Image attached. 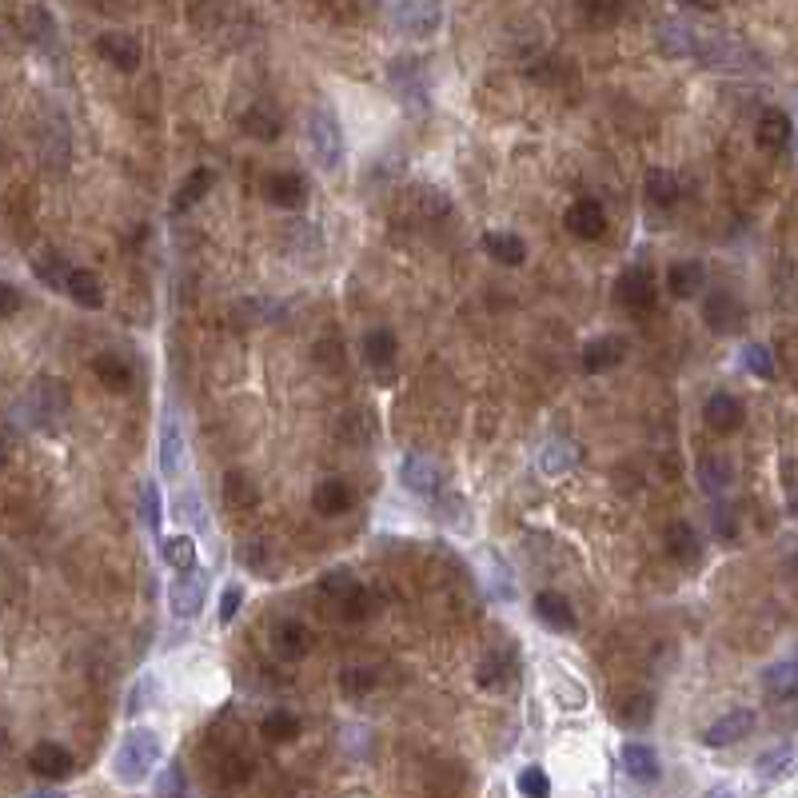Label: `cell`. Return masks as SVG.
I'll return each instance as SVG.
<instances>
[{"label": "cell", "instance_id": "cell-62", "mask_svg": "<svg viewBox=\"0 0 798 798\" xmlns=\"http://www.w3.org/2000/svg\"><path fill=\"white\" fill-rule=\"evenodd\" d=\"M4 463H8V443L0 439V471H4Z\"/></svg>", "mask_w": 798, "mask_h": 798}, {"label": "cell", "instance_id": "cell-55", "mask_svg": "<svg viewBox=\"0 0 798 798\" xmlns=\"http://www.w3.org/2000/svg\"><path fill=\"white\" fill-rule=\"evenodd\" d=\"M152 791H156V795H184V791H188L184 767H180V763H168V767L160 771V779L152 783Z\"/></svg>", "mask_w": 798, "mask_h": 798}, {"label": "cell", "instance_id": "cell-33", "mask_svg": "<svg viewBox=\"0 0 798 798\" xmlns=\"http://www.w3.org/2000/svg\"><path fill=\"white\" fill-rule=\"evenodd\" d=\"M92 376L100 380V388H108V392H128L132 388V364L124 360V356H116V352H100L96 360H92Z\"/></svg>", "mask_w": 798, "mask_h": 798}, {"label": "cell", "instance_id": "cell-11", "mask_svg": "<svg viewBox=\"0 0 798 798\" xmlns=\"http://www.w3.org/2000/svg\"><path fill=\"white\" fill-rule=\"evenodd\" d=\"M312 647H316V635H312V627H308L304 619H280V623L272 627V655H276V659L300 663V659L312 655Z\"/></svg>", "mask_w": 798, "mask_h": 798}, {"label": "cell", "instance_id": "cell-57", "mask_svg": "<svg viewBox=\"0 0 798 798\" xmlns=\"http://www.w3.org/2000/svg\"><path fill=\"white\" fill-rule=\"evenodd\" d=\"M340 352H344L340 340H320V344H316V364H320V368L328 364V372H340V368H344Z\"/></svg>", "mask_w": 798, "mask_h": 798}, {"label": "cell", "instance_id": "cell-59", "mask_svg": "<svg viewBox=\"0 0 798 798\" xmlns=\"http://www.w3.org/2000/svg\"><path fill=\"white\" fill-rule=\"evenodd\" d=\"M244 563H248L252 571L268 567V551H264V543H248V551H244Z\"/></svg>", "mask_w": 798, "mask_h": 798}, {"label": "cell", "instance_id": "cell-18", "mask_svg": "<svg viewBox=\"0 0 798 798\" xmlns=\"http://www.w3.org/2000/svg\"><path fill=\"white\" fill-rule=\"evenodd\" d=\"M60 292L72 304H80L84 312H100L104 308V280L92 268H68L64 280H60Z\"/></svg>", "mask_w": 798, "mask_h": 798}, {"label": "cell", "instance_id": "cell-12", "mask_svg": "<svg viewBox=\"0 0 798 798\" xmlns=\"http://www.w3.org/2000/svg\"><path fill=\"white\" fill-rule=\"evenodd\" d=\"M92 48H96V56L108 60L116 72H136L140 60H144V44H140L132 32H100Z\"/></svg>", "mask_w": 798, "mask_h": 798}, {"label": "cell", "instance_id": "cell-42", "mask_svg": "<svg viewBox=\"0 0 798 798\" xmlns=\"http://www.w3.org/2000/svg\"><path fill=\"white\" fill-rule=\"evenodd\" d=\"M20 32H24V40L44 44V40L56 36V20H52V12H48L44 4H28V8L20 12Z\"/></svg>", "mask_w": 798, "mask_h": 798}, {"label": "cell", "instance_id": "cell-37", "mask_svg": "<svg viewBox=\"0 0 798 798\" xmlns=\"http://www.w3.org/2000/svg\"><path fill=\"white\" fill-rule=\"evenodd\" d=\"M224 503L236 507V511H252L260 507V483L248 475V471H224Z\"/></svg>", "mask_w": 798, "mask_h": 798}, {"label": "cell", "instance_id": "cell-41", "mask_svg": "<svg viewBox=\"0 0 798 798\" xmlns=\"http://www.w3.org/2000/svg\"><path fill=\"white\" fill-rule=\"evenodd\" d=\"M695 28H687V24H679V20H663L659 24V48L667 52V56H695Z\"/></svg>", "mask_w": 798, "mask_h": 798}, {"label": "cell", "instance_id": "cell-46", "mask_svg": "<svg viewBox=\"0 0 798 798\" xmlns=\"http://www.w3.org/2000/svg\"><path fill=\"white\" fill-rule=\"evenodd\" d=\"M32 272H36V280L40 284H48V288H60V280H64V272H68V260L60 256V252H40L36 260H32Z\"/></svg>", "mask_w": 798, "mask_h": 798}, {"label": "cell", "instance_id": "cell-24", "mask_svg": "<svg viewBox=\"0 0 798 798\" xmlns=\"http://www.w3.org/2000/svg\"><path fill=\"white\" fill-rule=\"evenodd\" d=\"M791 132H795V124H791L787 108H767V112L759 116V124H755V140H759V148H763V152H771V156L787 152V144H791Z\"/></svg>", "mask_w": 798, "mask_h": 798}, {"label": "cell", "instance_id": "cell-19", "mask_svg": "<svg viewBox=\"0 0 798 798\" xmlns=\"http://www.w3.org/2000/svg\"><path fill=\"white\" fill-rule=\"evenodd\" d=\"M352 503H356V491H352V483L340 479V475H328V479H320V483L312 487V511L324 515V519L344 515Z\"/></svg>", "mask_w": 798, "mask_h": 798}, {"label": "cell", "instance_id": "cell-3", "mask_svg": "<svg viewBox=\"0 0 798 798\" xmlns=\"http://www.w3.org/2000/svg\"><path fill=\"white\" fill-rule=\"evenodd\" d=\"M388 84H392V92L399 96V104H403L411 116H419V112L431 108V88H427V76L419 72L415 60L396 56V60L388 64Z\"/></svg>", "mask_w": 798, "mask_h": 798}, {"label": "cell", "instance_id": "cell-21", "mask_svg": "<svg viewBox=\"0 0 798 798\" xmlns=\"http://www.w3.org/2000/svg\"><path fill=\"white\" fill-rule=\"evenodd\" d=\"M695 475H699V487H703L707 495H723V491L735 483V463H731L727 451H715V447H711V451L699 455Z\"/></svg>", "mask_w": 798, "mask_h": 798}, {"label": "cell", "instance_id": "cell-29", "mask_svg": "<svg viewBox=\"0 0 798 798\" xmlns=\"http://www.w3.org/2000/svg\"><path fill=\"white\" fill-rule=\"evenodd\" d=\"M479 248H483L495 264H503V268H519V264H527V240L515 236V232H483Z\"/></svg>", "mask_w": 798, "mask_h": 798}, {"label": "cell", "instance_id": "cell-30", "mask_svg": "<svg viewBox=\"0 0 798 798\" xmlns=\"http://www.w3.org/2000/svg\"><path fill=\"white\" fill-rule=\"evenodd\" d=\"M615 719H619L627 731H647V727L655 723V695H647V691H627V695H619Z\"/></svg>", "mask_w": 798, "mask_h": 798}, {"label": "cell", "instance_id": "cell-26", "mask_svg": "<svg viewBox=\"0 0 798 798\" xmlns=\"http://www.w3.org/2000/svg\"><path fill=\"white\" fill-rule=\"evenodd\" d=\"M667 555H671L679 567H699V563H703V535H699L687 519L671 523V527H667Z\"/></svg>", "mask_w": 798, "mask_h": 798}, {"label": "cell", "instance_id": "cell-47", "mask_svg": "<svg viewBox=\"0 0 798 798\" xmlns=\"http://www.w3.org/2000/svg\"><path fill=\"white\" fill-rule=\"evenodd\" d=\"M743 364H747V372L755 376V380H775V352L767 348V344H747L743 348Z\"/></svg>", "mask_w": 798, "mask_h": 798}, {"label": "cell", "instance_id": "cell-45", "mask_svg": "<svg viewBox=\"0 0 798 798\" xmlns=\"http://www.w3.org/2000/svg\"><path fill=\"white\" fill-rule=\"evenodd\" d=\"M380 687V675L372 671V667H344L340 671V691H344V699H364V695H372Z\"/></svg>", "mask_w": 798, "mask_h": 798}, {"label": "cell", "instance_id": "cell-53", "mask_svg": "<svg viewBox=\"0 0 798 798\" xmlns=\"http://www.w3.org/2000/svg\"><path fill=\"white\" fill-rule=\"evenodd\" d=\"M140 519H144V527H160V491H156V483L152 479H144L140 483Z\"/></svg>", "mask_w": 798, "mask_h": 798}, {"label": "cell", "instance_id": "cell-61", "mask_svg": "<svg viewBox=\"0 0 798 798\" xmlns=\"http://www.w3.org/2000/svg\"><path fill=\"white\" fill-rule=\"evenodd\" d=\"M687 8H695V12H719L723 8V0H683Z\"/></svg>", "mask_w": 798, "mask_h": 798}, {"label": "cell", "instance_id": "cell-36", "mask_svg": "<svg viewBox=\"0 0 798 798\" xmlns=\"http://www.w3.org/2000/svg\"><path fill=\"white\" fill-rule=\"evenodd\" d=\"M579 463V447L575 443H567V439H551V443H543V451H539V475H547V479H559V475H567L571 467Z\"/></svg>", "mask_w": 798, "mask_h": 798}, {"label": "cell", "instance_id": "cell-48", "mask_svg": "<svg viewBox=\"0 0 798 798\" xmlns=\"http://www.w3.org/2000/svg\"><path fill=\"white\" fill-rule=\"evenodd\" d=\"M711 535L719 543H735L739 539V511L731 503H715L711 507Z\"/></svg>", "mask_w": 798, "mask_h": 798}, {"label": "cell", "instance_id": "cell-1", "mask_svg": "<svg viewBox=\"0 0 798 798\" xmlns=\"http://www.w3.org/2000/svg\"><path fill=\"white\" fill-rule=\"evenodd\" d=\"M160 755H164L160 735H156L152 727H132V731L116 743V751H112V775H116V783H124V787L144 783V779L156 771Z\"/></svg>", "mask_w": 798, "mask_h": 798}, {"label": "cell", "instance_id": "cell-40", "mask_svg": "<svg viewBox=\"0 0 798 798\" xmlns=\"http://www.w3.org/2000/svg\"><path fill=\"white\" fill-rule=\"evenodd\" d=\"M172 519L180 527H188V531H208V507H204V499L192 487L172 499Z\"/></svg>", "mask_w": 798, "mask_h": 798}, {"label": "cell", "instance_id": "cell-60", "mask_svg": "<svg viewBox=\"0 0 798 798\" xmlns=\"http://www.w3.org/2000/svg\"><path fill=\"white\" fill-rule=\"evenodd\" d=\"M783 487H787V495L795 499V459H783Z\"/></svg>", "mask_w": 798, "mask_h": 798}, {"label": "cell", "instance_id": "cell-27", "mask_svg": "<svg viewBox=\"0 0 798 798\" xmlns=\"http://www.w3.org/2000/svg\"><path fill=\"white\" fill-rule=\"evenodd\" d=\"M619 759H623V771L635 783H659V775H663V759L651 743H623Z\"/></svg>", "mask_w": 798, "mask_h": 798}, {"label": "cell", "instance_id": "cell-25", "mask_svg": "<svg viewBox=\"0 0 798 798\" xmlns=\"http://www.w3.org/2000/svg\"><path fill=\"white\" fill-rule=\"evenodd\" d=\"M707 288V264L703 260H675L667 268V292L675 300H695Z\"/></svg>", "mask_w": 798, "mask_h": 798}, {"label": "cell", "instance_id": "cell-9", "mask_svg": "<svg viewBox=\"0 0 798 798\" xmlns=\"http://www.w3.org/2000/svg\"><path fill=\"white\" fill-rule=\"evenodd\" d=\"M399 483L411 491V495H423V499H435L443 491V467L419 451L403 455L399 459Z\"/></svg>", "mask_w": 798, "mask_h": 798}, {"label": "cell", "instance_id": "cell-16", "mask_svg": "<svg viewBox=\"0 0 798 798\" xmlns=\"http://www.w3.org/2000/svg\"><path fill=\"white\" fill-rule=\"evenodd\" d=\"M72 751L64 747V743H52V739H44V743H36L32 751H28V771L36 775V779H48V783H60V779H68L72 775Z\"/></svg>", "mask_w": 798, "mask_h": 798}, {"label": "cell", "instance_id": "cell-49", "mask_svg": "<svg viewBox=\"0 0 798 798\" xmlns=\"http://www.w3.org/2000/svg\"><path fill=\"white\" fill-rule=\"evenodd\" d=\"M515 791L523 798H547L551 795V779H547V771L539 767V763H531V767H523L519 771V779H515Z\"/></svg>", "mask_w": 798, "mask_h": 798}, {"label": "cell", "instance_id": "cell-35", "mask_svg": "<svg viewBox=\"0 0 798 798\" xmlns=\"http://www.w3.org/2000/svg\"><path fill=\"white\" fill-rule=\"evenodd\" d=\"M216 188V172L208 168V164H200V168H192L188 176H184V184L176 188V200H172V212H188V208H196L208 192Z\"/></svg>", "mask_w": 798, "mask_h": 798}, {"label": "cell", "instance_id": "cell-10", "mask_svg": "<svg viewBox=\"0 0 798 798\" xmlns=\"http://www.w3.org/2000/svg\"><path fill=\"white\" fill-rule=\"evenodd\" d=\"M156 463L164 471V479H180L184 475V463H188V443H184V427L172 411L160 415V451H156Z\"/></svg>", "mask_w": 798, "mask_h": 798}, {"label": "cell", "instance_id": "cell-13", "mask_svg": "<svg viewBox=\"0 0 798 798\" xmlns=\"http://www.w3.org/2000/svg\"><path fill=\"white\" fill-rule=\"evenodd\" d=\"M396 24L407 36L427 40V36H435L439 24H443V4H439V0H399Z\"/></svg>", "mask_w": 798, "mask_h": 798}, {"label": "cell", "instance_id": "cell-7", "mask_svg": "<svg viewBox=\"0 0 798 798\" xmlns=\"http://www.w3.org/2000/svg\"><path fill=\"white\" fill-rule=\"evenodd\" d=\"M260 196H264L272 208L300 212V208L308 204V180H304V172L280 168V172H268V176L260 180Z\"/></svg>", "mask_w": 798, "mask_h": 798}, {"label": "cell", "instance_id": "cell-44", "mask_svg": "<svg viewBox=\"0 0 798 798\" xmlns=\"http://www.w3.org/2000/svg\"><path fill=\"white\" fill-rule=\"evenodd\" d=\"M575 8L591 28H611L623 20V0H579Z\"/></svg>", "mask_w": 798, "mask_h": 798}, {"label": "cell", "instance_id": "cell-23", "mask_svg": "<svg viewBox=\"0 0 798 798\" xmlns=\"http://www.w3.org/2000/svg\"><path fill=\"white\" fill-rule=\"evenodd\" d=\"M360 356H364V364H368L376 376H388L392 364H396V356H399L396 332H392V328H372V332H364Z\"/></svg>", "mask_w": 798, "mask_h": 798}, {"label": "cell", "instance_id": "cell-14", "mask_svg": "<svg viewBox=\"0 0 798 798\" xmlns=\"http://www.w3.org/2000/svg\"><path fill=\"white\" fill-rule=\"evenodd\" d=\"M563 228H567L575 240H599V236L607 232V212H603L599 200L579 196V200L567 204V212H563Z\"/></svg>", "mask_w": 798, "mask_h": 798}, {"label": "cell", "instance_id": "cell-34", "mask_svg": "<svg viewBox=\"0 0 798 798\" xmlns=\"http://www.w3.org/2000/svg\"><path fill=\"white\" fill-rule=\"evenodd\" d=\"M240 132L244 136H252V140H264V144H272V140H280V132H284V120L268 108V104H252V108H244V116H240Z\"/></svg>", "mask_w": 798, "mask_h": 798}, {"label": "cell", "instance_id": "cell-22", "mask_svg": "<svg viewBox=\"0 0 798 798\" xmlns=\"http://www.w3.org/2000/svg\"><path fill=\"white\" fill-rule=\"evenodd\" d=\"M511 679H515V655L507 647H495L475 663V687L483 691H503L511 687Z\"/></svg>", "mask_w": 798, "mask_h": 798}, {"label": "cell", "instance_id": "cell-5", "mask_svg": "<svg viewBox=\"0 0 798 798\" xmlns=\"http://www.w3.org/2000/svg\"><path fill=\"white\" fill-rule=\"evenodd\" d=\"M699 316H703V324H707L715 336H735V332H743V324H747V308H743V300H739L735 292H727V288L707 292Z\"/></svg>", "mask_w": 798, "mask_h": 798}, {"label": "cell", "instance_id": "cell-39", "mask_svg": "<svg viewBox=\"0 0 798 798\" xmlns=\"http://www.w3.org/2000/svg\"><path fill=\"white\" fill-rule=\"evenodd\" d=\"M160 563H168L172 571L196 567V563H200L196 539H192V535H160Z\"/></svg>", "mask_w": 798, "mask_h": 798}, {"label": "cell", "instance_id": "cell-32", "mask_svg": "<svg viewBox=\"0 0 798 798\" xmlns=\"http://www.w3.org/2000/svg\"><path fill=\"white\" fill-rule=\"evenodd\" d=\"M795 659H783V663H771L767 671H763V695L771 699V703H795V691H798V675H795Z\"/></svg>", "mask_w": 798, "mask_h": 798}, {"label": "cell", "instance_id": "cell-51", "mask_svg": "<svg viewBox=\"0 0 798 798\" xmlns=\"http://www.w3.org/2000/svg\"><path fill=\"white\" fill-rule=\"evenodd\" d=\"M340 611H344L348 623H364V619L372 615V595H368V587L360 583L356 591H348V595L340 599Z\"/></svg>", "mask_w": 798, "mask_h": 798}, {"label": "cell", "instance_id": "cell-52", "mask_svg": "<svg viewBox=\"0 0 798 798\" xmlns=\"http://www.w3.org/2000/svg\"><path fill=\"white\" fill-rule=\"evenodd\" d=\"M755 771H759V779H775V775L791 771V747L783 743V747H775V751H763L759 763H755Z\"/></svg>", "mask_w": 798, "mask_h": 798}, {"label": "cell", "instance_id": "cell-17", "mask_svg": "<svg viewBox=\"0 0 798 798\" xmlns=\"http://www.w3.org/2000/svg\"><path fill=\"white\" fill-rule=\"evenodd\" d=\"M703 423L715 435H735L747 423V407H743V399L731 396V392H715V396H707V403H703Z\"/></svg>", "mask_w": 798, "mask_h": 798}, {"label": "cell", "instance_id": "cell-4", "mask_svg": "<svg viewBox=\"0 0 798 798\" xmlns=\"http://www.w3.org/2000/svg\"><path fill=\"white\" fill-rule=\"evenodd\" d=\"M615 300L631 312V316H647V312H655V304H659V284H655V272L651 268H643V264H635V268H627L619 280H615Z\"/></svg>", "mask_w": 798, "mask_h": 798}, {"label": "cell", "instance_id": "cell-54", "mask_svg": "<svg viewBox=\"0 0 798 798\" xmlns=\"http://www.w3.org/2000/svg\"><path fill=\"white\" fill-rule=\"evenodd\" d=\"M240 607H244V587H224L220 591V599H216V619H220V627H228L236 615H240Z\"/></svg>", "mask_w": 798, "mask_h": 798}, {"label": "cell", "instance_id": "cell-63", "mask_svg": "<svg viewBox=\"0 0 798 798\" xmlns=\"http://www.w3.org/2000/svg\"><path fill=\"white\" fill-rule=\"evenodd\" d=\"M4 751H8V731L0 727V755H4Z\"/></svg>", "mask_w": 798, "mask_h": 798}, {"label": "cell", "instance_id": "cell-38", "mask_svg": "<svg viewBox=\"0 0 798 798\" xmlns=\"http://www.w3.org/2000/svg\"><path fill=\"white\" fill-rule=\"evenodd\" d=\"M647 200H651L655 208H675V204L683 200L679 176L667 172V168H651V172H647Z\"/></svg>", "mask_w": 798, "mask_h": 798}, {"label": "cell", "instance_id": "cell-50", "mask_svg": "<svg viewBox=\"0 0 798 798\" xmlns=\"http://www.w3.org/2000/svg\"><path fill=\"white\" fill-rule=\"evenodd\" d=\"M356 587H360V579H356L348 567H332V571L320 575V591H324L328 599H336V603H340L348 591H356Z\"/></svg>", "mask_w": 798, "mask_h": 798}, {"label": "cell", "instance_id": "cell-31", "mask_svg": "<svg viewBox=\"0 0 798 798\" xmlns=\"http://www.w3.org/2000/svg\"><path fill=\"white\" fill-rule=\"evenodd\" d=\"M304 735V719L296 715V711H288V707H272L264 719H260V739H268V743H296Z\"/></svg>", "mask_w": 798, "mask_h": 798}, {"label": "cell", "instance_id": "cell-56", "mask_svg": "<svg viewBox=\"0 0 798 798\" xmlns=\"http://www.w3.org/2000/svg\"><path fill=\"white\" fill-rule=\"evenodd\" d=\"M20 308H24V296H20V288H16V284H8V280H0V320H12Z\"/></svg>", "mask_w": 798, "mask_h": 798}, {"label": "cell", "instance_id": "cell-2", "mask_svg": "<svg viewBox=\"0 0 798 798\" xmlns=\"http://www.w3.org/2000/svg\"><path fill=\"white\" fill-rule=\"evenodd\" d=\"M308 148H312V156H316V164H320L324 172H340L344 160H348L344 124H340V116H336L332 108H324V104H316V108L308 112Z\"/></svg>", "mask_w": 798, "mask_h": 798}, {"label": "cell", "instance_id": "cell-28", "mask_svg": "<svg viewBox=\"0 0 798 798\" xmlns=\"http://www.w3.org/2000/svg\"><path fill=\"white\" fill-rule=\"evenodd\" d=\"M475 563H479V571H483V587H487L499 603H515V583H511L507 563H503L491 547H483V551L475 555Z\"/></svg>", "mask_w": 798, "mask_h": 798}, {"label": "cell", "instance_id": "cell-15", "mask_svg": "<svg viewBox=\"0 0 798 798\" xmlns=\"http://www.w3.org/2000/svg\"><path fill=\"white\" fill-rule=\"evenodd\" d=\"M627 352H631V344H627L623 336H611V332H607V336L583 344V352H579V368H583L587 376H603V372L619 368V364L627 360Z\"/></svg>", "mask_w": 798, "mask_h": 798}, {"label": "cell", "instance_id": "cell-43", "mask_svg": "<svg viewBox=\"0 0 798 798\" xmlns=\"http://www.w3.org/2000/svg\"><path fill=\"white\" fill-rule=\"evenodd\" d=\"M547 691H551V699H555L563 711H583V707H587V691H583V683L571 679L567 671H555L551 683H547Z\"/></svg>", "mask_w": 798, "mask_h": 798}, {"label": "cell", "instance_id": "cell-20", "mask_svg": "<svg viewBox=\"0 0 798 798\" xmlns=\"http://www.w3.org/2000/svg\"><path fill=\"white\" fill-rule=\"evenodd\" d=\"M535 619H539L547 631H559V635H571L575 623H579L571 599L559 595V591H539V595H535Z\"/></svg>", "mask_w": 798, "mask_h": 798}, {"label": "cell", "instance_id": "cell-8", "mask_svg": "<svg viewBox=\"0 0 798 798\" xmlns=\"http://www.w3.org/2000/svg\"><path fill=\"white\" fill-rule=\"evenodd\" d=\"M755 727H759V715H755L751 707H731L727 715H719V719L699 735V743L711 747V751H719V747H731V743H739V739H751Z\"/></svg>", "mask_w": 798, "mask_h": 798}, {"label": "cell", "instance_id": "cell-6", "mask_svg": "<svg viewBox=\"0 0 798 798\" xmlns=\"http://www.w3.org/2000/svg\"><path fill=\"white\" fill-rule=\"evenodd\" d=\"M204 599H208V575L200 571V563L176 571V579L168 583V611L176 619H196Z\"/></svg>", "mask_w": 798, "mask_h": 798}, {"label": "cell", "instance_id": "cell-58", "mask_svg": "<svg viewBox=\"0 0 798 798\" xmlns=\"http://www.w3.org/2000/svg\"><path fill=\"white\" fill-rule=\"evenodd\" d=\"M148 699H152V675H144L132 691H128V715H140V711H148Z\"/></svg>", "mask_w": 798, "mask_h": 798}]
</instances>
